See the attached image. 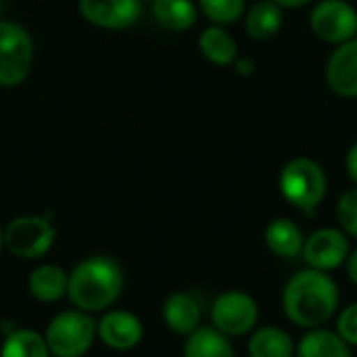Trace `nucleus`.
<instances>
[{
	"instance_id": "27",
	"label": "nucleus",
	"mask_w": 357,
	"mask_h": 357,
	"mask_svg": "<svg viewBox=\"0 0 357 357\" xmlns=\"http://www.w3.org/2000/svg\"><path fill=\"white\" fill-rule=\"evenodd\" d=\"M234 69H236V73L243 75V77L253 75V73H255V61H253L251 56H238V59L234 61Z\"/></svg>"
},
{
	"instance_id": "11",
	"label": "nucleus",
	"mask_w": 357,
	"mask_h": 357,
	"mask_svg": "<svg viewBox=\"0 0 357 357\" xmlns=\"http://www.w3.org/2000/svg\"><path fill=\"white\" fill-rule=\"evenodd\" d=\"M96 337L113 351H132L144 339V324L136 314L111 307L96 320Z\"/></svg>"
},
{
	"instance_id": "24",
	"label": "nucleus",
	"mask_w": 357,
	"mask_h": 357,
	"mask_svg": "<svg viewBox=\"0 0 357 357\" xmlns=\"http://www.w3.org/2000/svg\"><path fill=\"white\" fill-rule=\"evenodd\" d=\"M337 213V222L339 228L349 236L357 241V186H351L349 190H345L335 207Z\"/></svg>"
},
{
	"instance_id": "9",
	"label": "nucleus",
	"mask_w": 357,
	"mask_h": 357,
	"mask_svg": "<svg viewBox=\"0 0 357 357\" xmlns=\"http://www.w3.org/2000/svg\"><path fill=\"white\" fill-rule=\"evenodd\" d=\"M349 251H351L349 236L337 226H326L305 236L301 259L305 261L307 268L331 274L345 266Z\"/></svg>"
},
{
	"instance_id": "13",
	"label": "nucleus",
	"mask_w": 357,
	"mask_h": 357,
	"mask_svg": "<svg viewBox=\"0 0 357 357\" xmlns=\"http://www.w3.org/2000/svg\"><path fill=\"white\" fill-rule=\"evenodd\" d=\"M161 318L163 324L180 337H188L192 335L203 320V312L199 301L190 295V293H172L165 297L163 305H161Z\"/></svg>"
},
{
	"instance_id": "16",
	"label": "nucleus",
	"mask_w": 357,
	"mask_h": 357,
	"mask_svg": "<svg viewBox=\"0 0 357 357\" xmlns=\"http://www.w3.org/2000/svg\"><path fill=\"white\" fill-rule=\"evenodd\" d=\"M295 341L280 326H257L247 341L249 357H295Z\"/></svg>"
},
{
	"instance_id": "29",
	"label": "nucleus",
	"mask_w": 357,
	"mask_h": 357,
	"mask_svg": "<svg viewBox=\"0 0 357 357\" xmlns=\"http://www.w3.org/2000/svg\"><path fill=\"white\" fill-rule=\"evenodd\" d=\"M274 2L287 10V8H301V6H307V4H312L314 0H274Z\"/></svg>"
},
{
	"instance_id": "17",
	"label": "nucleus",
	"mask_w": 357,
	"mask_h": 357,
	"mask_svg": "<svg viewBox=\"0 0 357 357\" xmlns=\"http://www.w3.org/2000/svg\"><path fill=\"white\" fill-rule=\"evenodd\" d=\"M295 357H354L351 347L337 331L318 326L310 328L295 345Z\"/></svg>"
},
{
	"instance_id": "20",
	"label": "nucleus",
	"mask_w": 357,
	"mask_h": 357,
	"mask_svg": "<svg viewBox=\"0 0 357 357\" xmlns=\"http://www.w3.org/2000/svg\"><path fill=\"white\" fill-rule=\"evenodd\" d=\"M182 357H236L232 339L222 335L213 326H199L186 337Z\"/></svg>"
},
{
	"instance_id": "5",
	"label": "nucleus",
	"mask_w": 357,
	"mask_h": 357,
	"mask_svg": "<svg viewBox=\"0 0 357 357\" xmlns=\"http://www.w3.org/2000/svg\"><path fill=\"white\" fill-rule=\"evenodd\" d=\"M36 61V44L29 29L17 21L0 19V88L21 86Z\"/></svg>"
},
{
	"instance_id": "12",
	"label": "nucleus",
	"mask_w": 357,
	"mask_h": 357,
	"mask_svg": "<svg viewBox=\"0 0 357 357\" xmlns=\"http://www.w3.org/2000/svg\"><path fill=\"white\" fill-rule=\"evenodd\" d=\"M324 77L335 94L357 98V36L335 46L326 59Z\"/></svg>"
},
{
	"instance_id": "19",
	"label": "nucleus",
	"mask_w": 357,
	"mask_h": 357,
	"mask_svg": "<svg viewBox=\"0 0 357 357\" xmlns=\"http://www.w3.org/2000/svg\"><path fill=\"white\" fill-rule=\"evenodd\" d=\"M245 29L253 40H270L280 33L284 25V8L274 0H259L245 10Z\"/></svg>"
},
{
	"instance_id": "25",
	"label": "nucleus",
	"mask_w": 357,
	"mask_h": 357,
	"mask_svg": "<svg viewBox=\"0 0 357 357\" xmlns=\"http://www.w3.org/2000/svg\"><path fill=\"white\" fill-rule=\"evenodd\" d=\"M335 331L339 333V337L354 349L357 347V301L345 305L343 310L337 312V324Z\"/></svg>"
},
{
	"instance_id": "4",
	"label": "nucleus",
	"mask_w": 357,
	"mask_h": 357,
	"mask_svg": "<svg viewBox=\"0 0 357 357\" xmlns=\"http://www.w3.org/2000/svg\"><path fill=\"white\" fill-rule=\"evenodd\" d=\"M50 357H84L96 343V318L82 310L54 314L42 333Z\"/></svg>"
},
{
	"instance_id": "7",
	"label": "nucleus",
	"mask_w": 357,
	"mask_h": 357,
	"mask_svg": "<svg viewBox=\"0 0 357 357\" xmlns=\"http://www.w3.org/2000/svg\"><path fill=\"white\" fill-rule=\"evenodd\" d=\"M209 318L211 326L228 339L249 337L259 326V303L247 291L230 289L213 299Z\"/></svg>"
},
{
	"instance_id": "1",
	"label": "nucleus",
	"mask_w": 357,
	"mask_h": 357,
	"mask_svg": "<svg viewBox=\"0 0 357 357\" xmlns=\"http://www.w3.org/2000/svg\"><path fill=\"white\" fill-rule=\"evenodd\" d=\"M282 312L287 320L303 331L324 326L341 310V291L328 272L303 268L282 289Z\"/></svg>"
},
{
	"instance_id": "23",
	"label": "nucleus",
	"mask_w": 357,
	"mask_h": 357,
	"mask_svg": "<svg viewBox=\"0 0 357 357\" xmlns=\"http://www.w3.org/2000/svg\"><path fill=\"white\" fill-rule=\"evenodd\" d=\"M197 6L211 23L226 27L245 15L247 0H197Z\"/></svg>"
},
{
	"instance_id": "18",
	"label": "nucleus",
	"mask_w": 357,
	"mask_h": 357,
	"mask_svg": "<svg viewBox=\"0 0 357 357\" xmlns=\"http://www.w3.org/2000/svg\"><path fill=\"white\" fill-rule=\"evenodd\" d=\"M199 50L209 63L218 67L234 65V61L238 59V42L224 25H215V23H211L201 31Z\"/></svg>"
},
{
	"instance_id": "28",
	"label": "nucleus",
	"mask_w": 357,
	"mask_h": 357,
	"mask_svg": "<svg viewBox=\"0 0 357 357\" xmlns=\"http://www.w3.org/2000/svg\"><path fill=\"white\" fill-rule=\"evenodd\" d=\"M343 268H345L347 278L357 287V247H354V249L349 251V257H347V261H345Z\"/></svg>"
},
{
	"instance_id": "14",
	"label": "nucleus",
	"mask_w": 357,
	"mask_h": 357,
	"mask_svg": "<svg viewBox=\"0 0 357 357\" xmlns=\"http://www.w3.org/2000/svg\"><path fill=\"white\" fill-rule=\"evenodd\" d=\"M69 272L56 264H40L27 276V293L40 303H59L67 299Z\"/></svg>"
},
{
	"instance_id": "6",
	"label": "nucleus",
	"mask_w": 357,
	"mask_h": 357,
	"mask_svg": "<svg viewBox=\"0 0 357 357\" xmlns=\"http://www.w3.org/2000/svg\"><path fill=\"white\" fill-rule=\"evenodd\" d=\"M56 241V228L46 215H17L4 226V249L25 261L42 259Z\"/></svg>"
},
{
	"instance_id": "22",
	"label": "nucleus",
	"mask_w": 357,
	"mask_h": 357,
	"mask_svg": "<svg viewBox=\"0 0 357 357\" xmlns=\"http://www.w3.org/2000/svg\"><path fill=\"white\" fill-rule=\"evenodd\" d=\"M0 357H50L42 333L31 328H15L4 337Z\"/></svg>"
},
{
	"instance_id": "30",
	"label": "nucleus",
	"mask_w": 357,
	"mask_h": 357,
	"mask_svg": "<svg viewBox=\"0 0 357 357\" xmlns=\"http://www.w3.org/2000/svg\"><path fill=\"white\" fill-rule=\"evenodd\" d=\"M4 251V226L0 224V253Z\"/></svg>"
},
{
	"instance_id": "31",
	"label": "nucleus",
	"mask_w": 357,
	"mask_h": 357,
	"mask_svg": "<svg viewBox=\"0 0 357 357\" xmlns=\"http://www.w3.org/2000/svg\"><path fill=\"white\" fill-rule=\"evenodd\" d=\"M149 2H153V0H149Z\"/></svg>"
},
{
	"instance_id": "10",
	"label": "nucleus",
	"mask_w": 357,
	"mask_h": 357,
	"mask_svg": "<svg viewBox=\"0 0 357 357\" xmlns=\"http://www.w3.org/2000/svg\"><path fill=\"white\" fill-rule=\"evenodd\" d=\"M144 0H77L84 21L94 27L119 31L136 25L144 13Z\"/></svg>"
},
{
	"instance_id": "2",
	"label": "nucleus",
	"mask_w": 357,
	"mask_h": 357,
	"mask_svg": "<svg viewBox=\"0 0 357 357\" xmlns=\"http://www.w3.org/2000/svg\"><path fill=\"white\" fill-rule=\"evenodd\" d=\"M126 276L121 264L111 255H90L73 266L67 282L71 307L90 316L111 310L123 293Z\"/></svg>"
},
{
	"instance_id": "15",
	"label": "nucleus",
	"mask_w": 357,
	"mask_h": 357,
	"mask_svg": "<svg viewBox=\"0 0 357 357\" xmlns=\"http://www.w3.org/2000/svg\"><path fill=\"white\" fill-rule=\"evenodd\" d=\"M264 241L272 255L282 257V259H295V257H301L305 234L297 222L289 218H276L266 226Z\"/></svg>"
},
{
	"instance_id": "26",
	"label": "nucleus",
	"mask_w": 357,
	"mask_h": 357,
	"mask_svg": "<svg viewBox=\"0 0 357 357\" xmlns=\"http://www.w3.org/2000/svg\"><path fill=\"white\" fill-rule=\"evenodd\" d=\"M345 169H347V176L354 182V186H357V140L349 146V151L345 155Z\"/></svg>"
},
{
	"instance_id": "3",
	"label": "nucleus",
	"mask_w": 357,
	"mask_h": 357,
	"mask_svg": "<svg viewBox=\"0 0 357 357\" xmlns=\"http://www.w3.org/2000/svg\"><path fill=\"white\" fill-rule=\"evenodd\" d=\"M282 199L305 215H312L328 195V176L312 157L289 159L278 174Z\"/></svg>"
},
{
	"instance_id": "21",
	"label": "nucleus",
	"mask_w": 357,
	"mask_h": 357,
	"mask_svg": "<svg viewBox=\"0 0 357 357\" xmlns=\"http://www.w3.org/2000/svg\"><path fill=\"white\" fill-rule=\"evenodd\" d=\"M151 10L155 21L169 31H186L199 19L197 0H153Z\"/></svg>"
},
{
	"instance_id": "8",
	"label": "nucleus",
	"mask_w": 357,
	"mask_h": 357,
	"mask_svg": "<svg viewBox=\"0 0 357 357\" xmlns=\"http://www.w3.org/2000/svg\"><path fill=\"white\" fill-rule=\"evenodd\" d=\"M314 36L326 44H343L357 36V8L349 0H318L310 13Z\"/></svg>"
}]
</instances>
